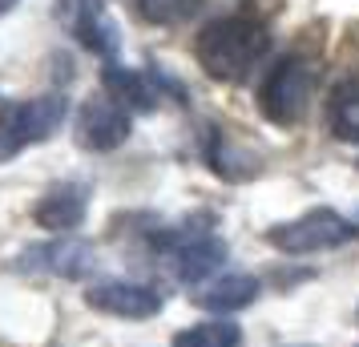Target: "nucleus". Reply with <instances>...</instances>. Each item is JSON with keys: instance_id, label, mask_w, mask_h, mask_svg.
<instances>
[{"instance_id": "obj_1", "label": "nucleus", "mask_w": 359, "mask_h": 347, "mask_svg": "<svg viewBox=\"0 0 359 347\" xmlns=\"http://www.w3.org/2000/svg\"><path fill=\"white\" fill-rule=\"evenodd\" d=\"M271 49V33H266V25L255 17H218L210 20L194 41V57L198 65L206 69V77L214 81H243L250 69L259 65L262 57Z\"/></svg>"}, {"instance_id": "obj_2", "label": "nucleus", "mask_w": 359, "mask_h": 347, "mask_svg": "<svg viewBox=\"0 0 359 347\" xmlns=\"http://www.w3.org/2000/svg\"><path fill=\"white\" fill-rule=\"evenodd\" d=\"M69 101L61 93H45L33 101H0V162L17 158L20 149L49 142L65 125Z\"/></svg>"}, {"instance_id": "obj_3", "label": "nucleus", "mask_w": 359, "mask_h": 347, "mask_svg": "<svg viewBox=\"0 0 359 347\" xmlns=\"http://www.w3.org/2000/svg\"><path fill=\"white\" fill-rule=\"evenodd\" d=\"M315 89V65L307 57H283L259 85V109L271 125H299L311 105Z\"/></svg>"}, {"instance_id": "obj_4", "label": "nucleus", "mask_w": 359, "mask_h": 347, "mask_svg": "<svg viewBox=\"0 0 359 347\" xmlns=\"http://www.w3.org/2000/svg\"><path fill=\"white\" fill-rule=\"evenodd\" d=\"M355 238V222H347L335 210H307V215L291 218V222H278L266 231V243L283 254H319V250H335L343 243Z\"/></svg>"}, {"instance_id": "obj_5", "label": "nucleus", "mask_w": 359, "mask_h": 347, "mask_svg": "<svg viewBox=\"0 0 359 347\" xmlns=\"http://www.w3.org/2000/svg\"><path fill=\"white\" fill-rule=\"evenodd\" d=\"M162 254L182 283H202L226 263V243L210 231H178L162 238Z\"/></svg>"}, {"instance_id": "obj_6", "label": "nucleus", "mask_w": 359, "mask_h": 347, "mask_svg": "<svg viewBox=\"0 0 359 347\" xmlns=\"http://www.w3.org/2000/svg\"><path fill=\"white\" fill-rule=\"evenodd\" d=\"M130 109L121 105L117 97H93L81 105V114H77V142L85 149H93V154H109V149L126 146L130 142Z\"/></svg>"}, {"instance_id": "obj_7", "label": "nucleus", "mask_w": 359, "mask_h": 347, "mask_svg": "<svg viewBox=\"0 0 359 347\" xmlns=\"http://www.w3.org/2000/svg\"><path fill=\"white\" fill-rule=\"evenodd\" d=\"M85 303L101 315H114V319H154L165 307L162 295L154 287H146V283H126V279L93 283L85 291Z\"/></svg>"}, {"instance_id": "obj_8", "label": "nucleus", "mask_w": 359, "mask_h": 347, "mask_svg": "<svg viewBox=\"0 0 359 347\" xmlns=\"http://www.w3.org/2000/svg\"><path fill=\"white\" fill-rule=\"evenodd\" d=\"M89 186L85 182H57L49 186L41 198H36L33 206V222L41 226V231L49 234H61L65 238L69 231H77L85 222V215H89Z\"/></svg>"}, {"instance_id": "obj_9", "label": "nucleus", "mask_w": 359, "mask_h": 347, "mask_svg": "<svg viewBox=\"0 0 359 347\" xmlns=\"http://www.w3.org/2000/svg\"><path fill=\"white\" fill-rule=\"evenodd\" d=\"M57 17H61V25L81 41L85 49L101 53V57H114L117 53V29H114V20L105 17L101 0H57Z\"/></svg>"}, {"instance_id": "obj_10", "label": "nucleus", "mask_w": 359, "mask_h": 347, "mask_svg": "<svg viewBox=\"0 0 359 347\" xmlns=\"http://www.w3.org/2000/svg\"><path fill=\"white\" fill-rule=\"evenodd\" d=\"M162 89H174L165 73H146V69L105 65V93L117 97L126 109H154L162 101Z\"/></svg>"}, {"instance_id": "obj_11", "label": "nucleus", "mask_w": 359, "mask_h": 347, "mask_svg": "<svg viewBox=\"0 0 359 347\" xmlns=\"http://www.w3.org/2000/svg\"><path fill=\"white\" fill-rule=\"evenodd\" d=\"M25 266H33V271H45V275H57V279H85L97 259H93V247H85L77 238H57V243H45V247H33L25 259Z\"/></svg>"}, {"instance_id": "obj_12", "label": "nucleus", "mask_w": 359, "mask_h": 347, "mask_svg": "<svg viewBox=\"0 0 359 347\" xmlns=\"http://www.w3.org/2000/svg\"><path fill=\"white\" fill-rule=\"evenodd\" d=\"M206 162H210V170L218 174V178H226V182H246V178H255V174L262 170L259 158H255L250 149H243L230 133H222V130H210Z\"/></svg>"}, {"instance_id": "obj_13", "label": "nucleus", "mask_w": 359, "mask_h": 347, "mask_svg": "<svg viewBox=\"0 0 359 347\" xmlns=\"http://www.w3.org/2000/svg\"><path fill=\"white\" fill-rule=\"evenodd\" d=\"M259 279L255 275H222V279L206 283L198 291V307L206 311H218V315H230V311H243L259 299Z\"/></svg>"}, {"instance_id": "obj_14", "label": "nucleus", "mask_w": 359, "mask_h": 347, "mask_svg": "<svg viewBox=\"0 0 359 347\" xmlns=\"http://www.w3.org/2000/svg\"><path fill=\"white\" fill-rule=\"evenodd\" d=\"M327 125L335 142L359 146V81H343L327 101Z\"/></svg>"}, {"instance_id": "obj_15", "label": "nucleus", "mask_w": 359, "mask_h": 347, "mask_svg": "<svg viewBox=\"0 0 359 347\" xmlns=\"http://www.w3.org/2000/svg\"><path fill=\"white\" fill-rule=\"evenodd\" d=\"M174 347H243V327L230 319H206V323L178 331Z\"/></svg>"}, {"instance_id": "obj_16", "label": "nucleus", "mask_w": 359, "mask_h": 347, "mask_svg": "<svg viewBox=\"0 0 359 347\" xmlns=\"http://www.w3.org/2000/svg\"><path fill=\"white\" fill-rule=\"evenodd\" d=\"M133 8L149 25H178L198 8V0H133Z\"/></svg>"}, {"instance_id": "obj_17", "label": "nucleus", "mask_w": 359, "mask_h": 347, "mask_svg": "<svg viewBox=\"0 0 359 347\" xmlns=\"http://www.w3.org/2000/svg\"><path fill=\"white\" fill-rule=\"evenodd\" d=\"M13 4H17V0H0V17H4V13H8Z\"/></svg>"}]
</instances>
